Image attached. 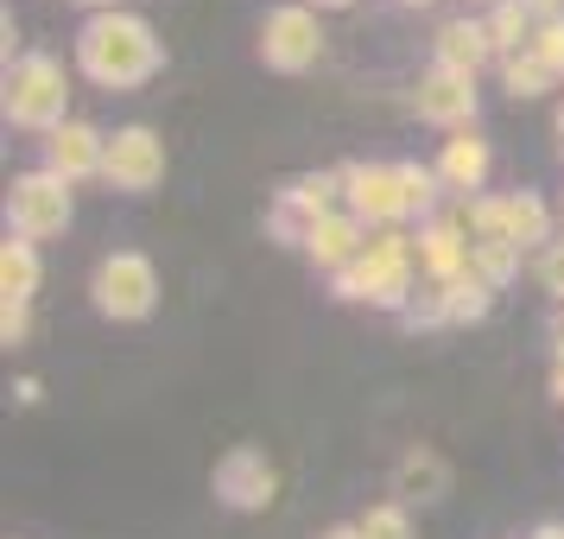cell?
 <instances>
[{
	"label": "cell",
	"instance_id": "6da1fadb",
	"mask_svg": "<svg viewBox=\"0 0 564 539\" xmlns=\"http://www.w3.org/2000/svg\"><path fill=\"white\" fill-rule=\"evenodd\" d=\"M77 71L96 89H140L165 71V45L140 13H89L77 32Z\"/></svg>",
	"mask_w": 564,
	"mask_h": 539
},
{
	"label": "cell",
	"instance_id": "7a4b0ae2",
	"mask_svg": "<svg viewBox=\"0 0 564 539\" xmlns=\"http://www.w3.org/2000/svg\"><path fill=\"white\" fill-rule=\"evenodd\" d=\"M412 273H419V241L400 229H375L343 273H336V299L349 305H375V311H400L412 305Z\"/></svg>",
	"mask_w": 564,
	"mask_h": 539
},
{
	"label": "cell",
	"instance_id": "3957f363",
	"mask_svg": "<svg viewBox=\"0 0 564 539\" xmlns=\"http://www.w3.org/2000/svg\"><path fill=\"white\" fill-rule=\"evenodd\" d=\"M64 103H70V83H64V64L45 52H26L7 64V121L26 133H52L64 128L70 115H64Z\"/></svg>",
	"mask_w": 564,
	"mask_h": 539
},
{
	"label": "cell",
	"instance_id": "277c9868",
	"mask_svg": "<svg viewBox=\"0 0 564 539\" xmlns=\"http://www.w3.org/2000/svg\"><path fill=\"white\" fill-rule=\"evenodd\" d=\"M89 299L102 317L115 324H140V317H153L159 305V273L147 255H133V248H115V255L96 260V280H89Z\"/></svg>",
	"mask_w": 564,
	"mask_h": 539
},
{
	"label": "cell",
	"instance_id": "5b68a950",
	"mask_svg": "<svg viewBox=\"0 0 564 539\" xmlns=\"http://www.w3.org/2000/svg\"><path fill=\"white\" fill-rule=\"evenodd\" d=\"M70 184L45 172V165H32L13 179L7 191V235H20V241H52V235L70 229Z\"/></svg>",
	"mask_w": 564,
	"mask_h": 539
},
{
	"label": "cell",
	"instance_id": "8992f818",
	"mask_svg": "<svg viewBox=\"0 0 564 539\" xmlns=\"http://www.w3.org/2000/svg\"><path fill=\"white\" fill-rule=\"evenodd\" d=\"M343 209V172H305V179H292L273 197V209H267V229L280 235V241H292V248H305L311 229L324 223V216H336Z\"/></svg>",
	"mask_w": 564,
	"mask_h": 539
},
{
	"label": "cell",
	"instance_id": "52a82bcc",
	"mask_svg": "<svg viewBox=\"0 0 564 539\" xmlns=\"http://www.w3.org/2000/svg\"><path fill=\"white\" fill-rule=\"evenodd\" d=\"M324 52V26H317V7L305 0H292V7H273L267 20H260V57H267V71H285V77H299L311 71Z\"/></svg>",
	"mask_w": 564,
	"mask_h": 539
},
{
	"label": "cell",
	"instance_id": "ba28073f",
	"mask_svg": "<svg viewBox=\"0 0 564 539\" xmlns=\"http://www.w3.org/2000/svg\"><path fill=\"white\" fill-rule=\"evenodd\" d=\"M343 209L361 216L368 229H400V223L412 216L406 184H400V165H368V159L343 165Z\"/></svg>",
	"mask_w": 564,
	"mask_h": 539
},
{
	"label": "cell",
	"instance_id": "9c48e42d",
	"mask_svg": "<svg viewBox=\"0 0 564 539\" xmlns=\"http://www.w3.org/2000/svg\"><path fill=\"white\" fill-rule=\"evenodd\" d=\"M209 488H216V502H223V508L254 514V508H267V502H273L280 476H273V463H267V451H260V444H235V451H223V457H216Z\"/></svg>",
	"mask_w": 564,
	"mask_h": 539
},
{
	"label": "cell",
	"instance_id": "30bf717a",
	"mask_svg": "<svg viewBox=\"0 0 564 539\" xmlns=\"http://www.w3.org/2000/svg\"><path fill=\"white\" fill-rule=\"evenodd\" d=\"M159 179H165V140H159L153 128H115L108 159H102V184L108 191L140 197V191H153Z\"/></svg>",
	"mask_w": 564,
	"mask_h": 539
},
{
	"label": "cell",
	"instance_id": "8fae6325",
	"mask_svg": "<svg viewBox=\"0 0 564 539\" xmlns=\"http://www.w3.org/2000/svg\"><path fill=\"white\" fill-rule=\"evenodd\" d=\"M412 108H419V121H432V128H476V77H457V71H444L432 64L419 89H412Z\"/></svg>",
	"mask_w": 564,
	"mask_h": 539
},
{
	"label": "cell",
	"instance_id": "7c38bea8",
	"mask_svg": "<svg viewBox=\"0 0 564 539\" xmlns=\"http://www.w3.org/2000/svg\"><path fill=\"white\" fill-rule=\"evenodd\" d=\"M102 159H108V133H96L89 121H64V128L45 133V172H57L64 184L102 179Z\"/></svg>",
	"mask_w": 564,
	"mask_h": 539
},
{
	"label": "cell",
	"instance_id": "4fadbf2b",
	"mask_svg": "<svg viewBox=\"0 0 564 539\" xmlns=\"http://www.w3.org/2000/svg\"><path fill=\"white\" fill-rule=\"evenodd\" d=\"M419 241V273L432 285H451L469 273V255H476V241H469V229H463L457 216H432L425 229L412 235Z\"/></svg>",
	"mask_w": 564,
	"mask_h": 539
},
{
	"label": "cell",
	"instance_id": "5bb4252c",
	"mask_svg": "<svg viewBox=\"0 0 564 539\" xmlns=\"http://www.w3.org/2000/svg\"><path fill=\"white\" fill-rule=\"evenodd\" d=\"M488 57H495V39H488V26L482 20H444L437 26V39H432V64H444V71H457V77H476Z\"/></svg>",
	"mask_w": 564,
	"mask_h": 539
},
{
	"label": "cell",
	"instance_id": "9a60e30c",
	"mask_svg": "<svg viewBox=\"0 0 564 539\" xmlns=\"http://www.w3.org/2000/svg\"><path fill=\"white\" fill-rule=\"evenodd\" d=\"M488 165H495V153H488V140L476 128H457L451 140H444V153H437V179H444V191H457V197H469V191H482Z\"/></svg>",
	"mask_w": 564,
	"mask_h": 539
},
{
	"label": "cell",
	"instance_id": "2e32d148",
	"mask_svg": "<svg viewBox=\"0 0 564 539\" xmlns=\"http://www.w3.org/2000/svg\"><path fill=\"white\" fill-rule=\"evenodd\" d=\"M368 223H361V216H349V209H336V216H324V223H317V229H311V241H305V255L317 260V267H324V273H343V267H349V260L361 255V248H368Z\"/></svg>",
	"mask_w": 564,
	"mask_h": 539
},
{
	"label": "cell",
	"instance_id": "e0dca14e",
	"mask_svg": "<svg viewBox=\"0 0 564 539\" xmlns=\"http://www.w3.org/2000/svg\"><path fill=\"white\" fill-rule=\"evenodd\" d=\"M444 488H451V470H444V457L432 444H412L406 457L393 463V495L400 502H437Z\"/></svg>",
	"mask_w": 564,
	"mask_h": 539
},
{
	"label": "cell",
	"instance_id": "ac0fdd59",
	"mask_svg": "<svg viewBox=\"0 0 564 539\" xmlns=\"http://www.w3.org/2000/svg\"><path fill=\"white\" fill-rule=\"evenodd\" d=\"M39 280H45V267H39V241L7 235V248H0V305H32Z\"/></svg>",
	"mask_w": 564,
	"mask_h": 539
},
{
	"label": "cell",
	"instance_id": "d6986e66",
	"mask_svg": "<svg viewBox=\"0 0 564 539\" xmlns=\"http://www.w3.org/2000/svg\"><path fill=\"white\" fill-rule=\"evenodd\" d=\"M508 241L527 255V248H552V209H545V197L539 191H513L508 197Z\"/></svg>",
	"mask_w": 564,
	"mask_h": 539
},
{
	"label": "cell",
	"instance_id": "ffe728a7",
	"mask_svg": "<svg viewBox=\"0 0 564 539\" xmlns=\"http://www.w3.org/2000/svg\"><path fill=\"white\" fill-rule=\"evenodd\" d=\"M482 26H488V39H495V57H520L527 45H533L539 20L527 13V0H501V7L482 13Z\"/></svg>",
	"mask_w": 564,
	"mask_h": 539
},
{
	"label": "cell",
	"instance_id": "44dd1931",
	"mask_svg": "<svg viewBox=\"0 0 564 539\" xmlns=\"http://www.w3.org/2000/svg\"><path fill=\"white\" fill-rule=\"evenodd\" d=\"M437 305H444V324H476V317H488V305H495V285L476 280V273H463V280L437 285Z\"/></svg>",
	"mask_w": 564,
	"mask_h": 539
},
{
	"label": "cell",
	"instance_id": "7402d4cb",
	"mask_svg": "<svg viewBox=\"0 0 564 539\" xmlns=\"http://www.w3.org/2000/svg\"><path fill=\"white\" fill-rule=\"evenodd\" d=\"M552 71H545V64H539L533 52H520V57H501V89H508L513 103H533V96H545V89H552Z\"/></svg>",
	"mask_w": 564,
	"mask_h": 539
},
{
	"label": "cell",
	"instance_id": "603a6c76",
	"mask_svg": "<svg viewBox=\"0 0 564 539\" xmlns=\"http://www.w3.org/2000/svg\"><path fill=\"white\" fill-rule=\"evenodd\" d=\"M469 273H476V280H488V285H508L513 273H520V248H508V241H476Z\"/></svg>",
	"mask_w": 564,
	"mask_h": 539
},
{
	"label": "cell",
	"instance_id": "cb8c5ba5",
	"mask_svg": "<svg viewBox=\"0 0 564 539\" xmlns=\"http://www.w3.org/2000/svg\"><path fill=\"white\" fill-rule=\"evenodd\" d=\"M356 527H361V539H412V514H406V502H375Z\"/></svg>",
	"mask_w": 564,
	"mask_h": 539
},
{
	"label": "cell",
	"instance_id": "d4e9b609",
	"mask_svg": "<svg viewBox=\"0 0 564 539\" xmlns=\"http://www.w3.org/2000/svg\"><path fill=\"white\" fill-rule=\"evenodd\" d=\"M400 184H406V204H412V216H425V209L437 204V165H412V159H400Z\"/></svg>",
	"mask_w": 564,
	"mask_h": 539
},
{
	"label": "cell",
	"instance_id": "484cf974",
	"mask_svg": "<svg viewBox=\"0 0 564 539\" xmlns=\"http://www.w3.org/2000/svg\"><path fill=\"white\" fill-rule=\"evenodd\" d=\"M527 52H533L539 64H545V71L564 83V20H545V26L533 32V45H527Z\"/></svg>",
	"mask_w": 564,
	"mask_h": 539
},
{
	"label": "cell",
	"instance_id": "4316f807",
	"mask_svg": "<svg viewBox=\"0 0 564 539\" xmlns=\"http://www.w3.org/2000/svg\"><path fill=\"white\" fill-rule=\"evenodd\" d=\"M539 285H545V292H552V299H558L564 305V241H552V248H545V255H539Z\"/></svg>",
	"mask_w": 564,
	"mask_h": 539
},
{
	"label": "cell",
	"instance_id": "83f0119b",
	"mask_svg": "<svg viewBox=\"0 0 564 539\" xmlns=\"http://www.w3.org/2000/svg\"><path fill=\"white\" fill-rule=\"evenodd\" d=\"M26 336H32V305H0V343L20 349Z\"/></svg>",
	"mask_w": 564,
	"mask_h": 539
},
{
	"label": "cell",
	"instance_id": "f1b7e54d",
	"mask_svg": "<svg viewBox=\"0 0 564 539\" xmlns=\"http://www.w3.org/2000/svg\"><path fill=\"white\" fill-rule=\"evenodd\" d=\"M527 13L545 26V20H564V0H527Z\"/></svg>",
	"mask_w": 564,
	"mask_h": 539
},
{
	"label": "cell",
	"instance_id": "f546056e",
	"mask_svg": "<svg viewBox=\"0 0 564 539\" xmlns=\"http://www.w3.org/2000/svg\"><path fill=\"white\" fill-rule=\"evenodd\" d=\"M552 349L564 356V305H558V317H552Z\"/></svg>",
	"mask_w": 564,
	"mask_h": 539
},
{
	"label": "cell",
	"instance_id": "4dcf8cb0",
	"mask_svg": "<svg viewBox=\"0 0 564 539\" xmlns=\"http://www.w3.org/2000/svg\"><path fill=\"white\" fill-rule=\"evenodd\" d=\"M89 13H121V0H83Z\"/></svg>",
	"mask_w": 564,
	"mask_h": 539
},
{
	"label": "cell",
	"instance_id": "1f68e13d",
	"mask_svg": "<svg viewBox=\"0 0 564 539\" xmlns=\"http://www.w3.org/2000/svg\"><path fill=\"white\" fill-rule=\"evenodd\" d=\"M324 539H361V527H356V520H349V527H330V533H324Z\"/></svg>",
	"mask_w": 564,
	"mask_h": 539
},
{
	"label": "cell",
	"instance_id": "d6a6232c",
	"mask_svg": "<svg viewBox=\"0 0 564 539\" xmlns=\"http://www.w3.org/2000/svg\"><path fill=\"white\" fill-rule=\"evenodd\" d=\"M552 394H558V400H564V356L552 362Z\"/></svg>",
	"mask_w": 564,
	"mask_h": 539
},
{
	"label": "cell",
	"instance_id": "836d02e7",
	"mask_svg": "<svg viewBox=\"0 0 564 539\" xmlns=\"http://www.w3.org/2000/svg\"><path fill=\"white\" fill-rule=\"evenodd\" d=\"M533 539H564V527H558V520H545V527H539Z\"/></svg>",
	"mask_w": 564,
	"mask_h": 539
},
{
	"label": "cell",
	"instance_id": "e575fe53",
	"mask_svg": "<svg viewBox=\"0 0 564 539\" xmlns=\"http://www.w3.org/2000/svg\"><path fill=\"white\" fill-rule=\"evenodd\" d=\"M552 128H558V153H564V108H558V121H552Z\"/></svg>",
	"mask_w": 564,
	"mask_h": 539
},
{
	"label": "cell",
	"instance_id": "d590c367",
	"mask_svg": "<svg viewBox=\"0 0 564 539\" xmlns=\"http://www.w3.org/2000/svg\"><path fill=\"white\" fill-rule=\"evenodd\" d=\"M305 7H349V0H305Z\"/></svg>",
	"mask_w": 564,
	"mask_h": 539
},
{
	"label": "cell",
	"instance_id": "8d00e7d4",
	"mask_svg": "<svg viewBox=\"0 0 564 539\" xmlns=\"http://www.w3.org/2000/svg\"><path fill=\"white\" fill-rule=\"evenodd\" d=\"M400 7H432V0H400Z\"/></svg>",
	"mask_w": 564,
	"mask_h": 539
},
{
	"label": "cell",
	"instance_id": "74e56055",
	"mask_svg": "<svg viewBox=\"0 0 564 539\" xmlns=\"http://www.w3.org/2000/svg\"><path fill=\"white\" fill-rule=\"evenodd\" d=\"M469 7H501V0H469Z\"/></svg>",
	"mask_w": 564,
	"mask_h": 539
},
{
	"label": "cell",
	"instance_id": "f35d334b",
	"mask_svg": "<svg viewBox=\"0 0 564 539\" xmlns=\"http://www.w3.org/2000/svg\"><path fill=\"white\" fill-rule=\"evenodd\" d=\"M558 209H564V204H558Z\"/></svg>",
	"mask_w": 564,
	"mask_h": 539
}]
</instances>
